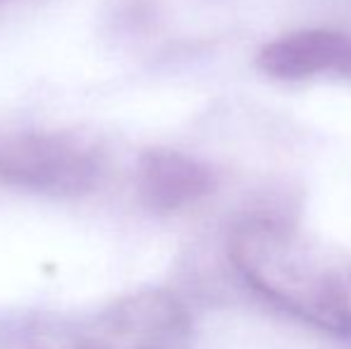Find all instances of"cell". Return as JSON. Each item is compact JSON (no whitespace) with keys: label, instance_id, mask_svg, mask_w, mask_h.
<instances>
[{"label":"cell","instance_id":"obj_1","mask_svg":"<svg viewBox=\"0 0 351 349\" xmlns=\"http://www.w3.org/2000/svg\"><path fill=\"white\" fill-rule=\"evenodd\" d=\"M227 252L241 280L275 306L351 337V249L256 218L237 225Z\"/></svg>","mask_w":351,"mask_h":349},{"label":"cell","instance_id":"obj_2","mask_svg":"<svg viewBox=\"0 0 351 349\" xmlns=\"http://www.w3.org/2000/svg\"><path fill=\"white\" fill-rule=\"evenodd\" d=\"M191 318L167 289H136L82 316L41 326L29 349H189Z\"/></svg>","mask_w":351,"mask_h":349},{"label":"cell","instance_id":"obj_3","mask_svg":"<svg viewBox=\"0 0 351 349\" xmlns=\"http://www.w3.org/2000/svg\"><path fill=\"white\" fill-rule=\"evenodd\" d=\"M108 177V154L77 132L19 130L0 134V184L56 201L84 199Z\"/></svg>","mask_w":351,"mask_h":349},{"label":"cell","instance_id":"obj_4","mask_svg":"<svg viewBox=\"0 0 351 349\" xmlns=\"http://www.w3.org/2000/svg\"><path fill=\"white\" fill-rule=\"evenodd\" d=\"M258 70L280 82L320 75L351 77V34L335 29H301L258 51Z\"/></svg>","mask_w":351,"mask_h":349},{"label":"cell","instance_id":"obj_5","mask_svg":"<svg viewBox=\"0 0 351 349\" xmlns=\"http://www.w3.org/2000/svg\"><path fill=\"white\" fill-rule=\"evenodd\" d=\"M213 173L175 149H148L136 165V194L151 213L170 215L199 204L213 191Z\"/></svg>","mask_w":351,"mask_h":349}]
</instances>
